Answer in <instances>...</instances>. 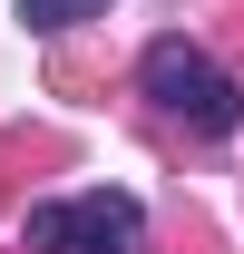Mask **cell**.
I'll return each mask as SVG.
<instances>
[{"instance_id": "6da1fadb", "label": "cell", "mask_w": 244, "mask_h": 254, "mask_svg": "<svg viewBox=\"0 0 244 254\" xmlns=\"http://www.w3.org/2000/svg\"><path fill=\"white\" fill-rule=\"evenodd\" d=\"M137 88H147L176 127H195V137H235V127H244V88H235V78H225V68H215L185 30L147 39V59H137Z\"/></svg>"}, {"instance_id": "3957f363", "label": "cell", "mask_w": 244, "mask_h": 254, "mask_svg": "<svg viewBox=\"0 0 244 254\" xmlns=\"http://www.w3.org/2000/svg\"><path fill=\"white\" fill-rule=\"evenodd\" d=\"M10 10H20L30 30H78V20H98V10H108V0H10Z\"/></svg>"}, {"instance_id": "7a4b0ae2", "label": "cell", "mask_w": 244, "mask_h": 254, "mask_svg": "<svg viewBox=\"0 0 244 254\" xmlns=\"http://www.w3.org/2000/svg\"><path fill=\"white\" fill-rule=\"evenodd\" d=\"M137 245H147V205L127 186H88V195L30 205V254H137Z\"/></svg>"}]
</instances>
